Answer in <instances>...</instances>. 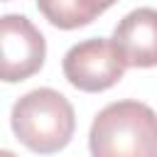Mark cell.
<instances>
[{"instance_id":"cell-1","label":"cell","mask_w":157,"mask_h":157,"mask_svg":"<svg viewBox=\"0 0 157 157\" xmlns=\"http://www.w3.org/2000/svg\"><path fill=\"white\" fill-rule=\"evenodd\" d=\"M93 157H157V113L140 101H115L96 113L88 132Z\"/></svg>"},{"instance_id":"cell-2","label":"cell","mask_w":157,"mask_h":157,"mask_svg":"<svg viewBox=\"0 0 157 157\" xmlns=\"http://www.w3.org/2000/svg\"><path fill=\"white\" fill-rule=\"evenodd\" d=\"M10 125L27 150L37 155H54L71 142L76 115L64 93L54 88H34L17 98L10 113Z\"/></svg>"},{"instance_id":"cell-3","label":"cell","mask_w":157,"mask_h":157,"mask_svg":"<svg viewBox=\"0 0 157 157\" xmlns=\"http://www.w3.org/2000/svg\"><path fill=\"white\" fill-rule=\"evenodd\" d=\"M61 69H64L66 81L74 88L86 91V93H101V91L113 88L123 78L128 61L120 47L115 44V39L91 37L74 44L64 54Z\"/></svg>"},{"instance_id":"cell-4","label":"cell","mask_w":157,"mask_h":157,"mask_svg":"<svg viewBox=\"0 0 157 157\" xmlns=\"http://www.w3.org/2000/svg\"><path fill=\"white\" fill-rule=\"evenodd\" d=\"M2 47V81L17 83L37 74L47 56V42L42 32L25 15H2L0 20Z\"/></svg>"},{"instance_id":"cell-5","label":"cell","mask_w":157,"mask_h":157,"mask_svg":"<svg viewBox=\"0 0 157 157\" xmlns=\"http://www.w3.org/2000/svg\"><path fill=\"white\" fill-rule=\"evenodd\" d=\"M113 39L120 47L128 66L150 69L157 66V10H130L113 29Z\"/></svg>"},{"instance_id":"cell-6","label":"cell","mask_w":157,"mask_h":157,"mask_svg":"<svg viewBox=\"0 0 157 157\" xmlns=\"http://www.w3.org/2000/svg\"><path fill=\"white\" fill-rule=\"evenodd\" d=\"M118 0H37V10L59 29H78L91 25Z\"/></svg>"},{"instance_id":"cell-7","label":"cell","mask_w":157,"mask_h":157,"mask_svg":"<svg viewBox=\"0 0 157 157\" xmlns=\"http://www.w3.org/2000/svg\"><path fill=\"white\" fill-rule=\"evenodd\" d=\"M0 157H17V155H15V152H10V150H2V152H0Z\"/></svg>"}]
</instances>
